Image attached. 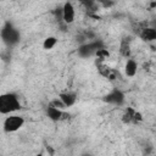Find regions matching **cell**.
I'll return each instance as SVG.
<instances>
[{
  "label": "cell",
  "instance_id": "6da1fadb",
  "mask_svg": "<svg viewBox=\"0 0 156 156\" xmlns=\"http://www.w3.org/2000/svg\"><path fill=\"white\" fill-rule=\"evenodd\" d=\"M21 108V102L16 94L5 93L0 95V113L11 115Z\"/></svg>",
  "mask_w": 156,
  "mask_h": 156
},
{
  "label": "cell",
  "instance_id": "7a4b0ae2",
  "mask_svg": "<svg viewBox=\"0 0 156 156\" xmlns=\"http://www.w3.org/2000/svg\"><path fill=\"white\" fill-rule=\"evenodd\" d=\"M23 124H24V118L22 116L9 115L2 123V128L7 133H13V132H17L18 129H21L23 127Z\"/></svg>",
  "mask_w": 156,
  "mask_h": 156
},
{
  "label": "cell",
  "instance_id": "3957f363",
  "mask_svg": "<svg viewBox=\"0 0 156 156\" xmlns=\"http://www.w3.org/2000/svg\"><path fill=\"white\" fill-rule=\"evenodd\" d=\"M76 17V10L72 2H65L63 7H62V18L65 21V23L69 24L74 21Z\"/></svg>",
  "mask_w": 156,
  "mask_h": 156
},
{
  "label": "cell",
  "instance_id": "277c9868",
  "mask_svg": "<svg viewBox=\"0 0 156 156\" xmlns=\"http://www.w3.org/2000/svg\"><path fill=\"white\" fill-rule=\"evenodd\" d=\"M2 38L6 43L9 44H13L18 40V33L15 28H12L11 26H7L6 28H4L2 30Z\"/></svg>",
  "mask_w": 156,
  "mask_h": 156
},
{
  "label": "cell",
  "instance_id": "5b68a950",
  "mask_svg": "<svg viewBox=\"0 0 156 156\" xmlns=\"http://www.w3.org/2000/svg\"><path fill=\"white\" fill-rule=\"evenodd\" d=\"M60 100L65 105V107H71L77 101V95L73 91H65L60 94Z\"/></svg>",
  "mask_w": 156,
  "mask_h": 156
},
{
  "label": "cell",
  "instance_id": "8992f818",
  "mask_svg": "<svg viewBox=\"0 0 156 156\" xmlns=\"http://www.w3.org/2000/svg\"><path fill=\"white\" fill-rule=\"evenodd\" d=\"M136 71H138V63L136 61H134L133 58H129L127 60L126 62V66H124V72L128 77H134L136 74Z\"/></svg>",
  "mask_w": 156,
  "mask_h": 156
},
{
  "label": "cell",
  "instance_id": "52a82bcc",
  "mask_svg": "<svg viewBox=\"0 0 156 156\" xmlns=\"http://www.w3.org/2000/svg\"><path fill=\"white\" fill-rule=\"evenodd\" d=\"M46 115H48V117H49L50 119H52V121H58V119H61V117H62V110H60V108H57V107L50 105V106L48 107V110H46Z\"/></svg>",
  "mask_w": 156,
  "mask_h": 156
},
{
  "label": "cell",
  "instance_id": "ba28073f",
  "mask_svg": "<svg viewBox=\"0 0 156 156\" xmlns=\"http://www.w3.org/2000/svg\"><path fill=\"white\" fill-rule=\"evenodd\" d=\"M106 100H107L108 102H111V104H117V105H119V104L123 102V94H122L121 91H118V90H115V91H112L110 95L106 96Z\"/></svg>",
  "mask_w": 156,
  "mask_h": 156
},
{
  "label": "cell",
  "instance_id": "9c48e42d",
  "mask_svg": "<svg viewBox=\"0 0 156 156\" xmlns=\"http://www.w3.org/2000/svg\"><path fill=\"white\" fill-rule=\"evenodd\" d=\"M140 37L146 41H152L156 39V30L155 28H144L140 33Z\"/></svg>",
  "mask_w": 156,
  "mask_h": 156
},
{
  "label": "cell",
  "instance_id": "30bf717a",
  "mask_svg": "<svg viewBox=\"0 0 156 156\" xmlns=\"http://www.w3.org/2000/svg\"><path fill=\"white\" fill-rule=\"evenodd\" d=\"M56 43H57V39H56L55 37H48V38L44 39V41H43V48H44L45 50H51V49L56 45Z\"/></svg>",
  "mask_w": 156,
  "mask_h": 156
},
{
  "label": "cell",
  "instance_id": "8fae6325",
  "mask_svg": "<svg viewBox=\"0 0 156 156\" xmlns=\"http://www.w3.org/2000/svg\"><path fill=\"white\" fill-rule=\"evenodd\" d=\"M35 156H43V155H41V154H39V155H35Z\"/></svg>",
  "mask_w": 156,
  "mask_h": 156
}]
</instances>
